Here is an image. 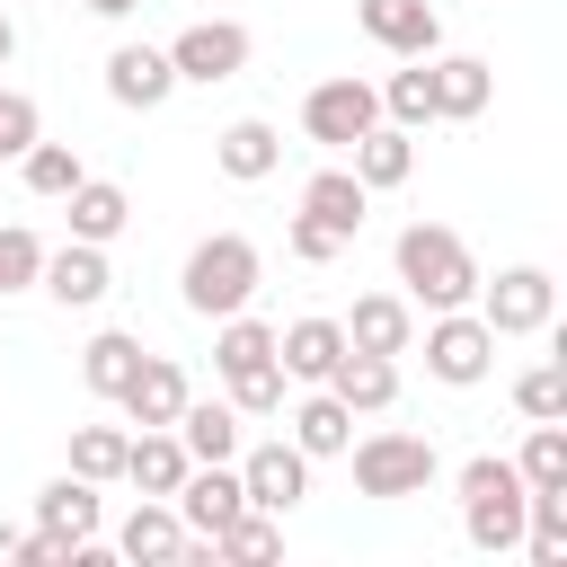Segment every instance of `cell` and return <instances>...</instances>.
Instances as JSON below:
<instances>
[{
    "instance_id": "6da1fadb",
    "label": "cell",
    "mask_w": 567,
    "mask_h": 567,
    "mask_svg": "<svg viewBox=\"0 0 567 567\" xmlns=\"http://www.w3.org/2000/svg\"><path fill=\"white\" fill-rule=\"evenodd\" d=\"M257 284H266V257H257L248 230H213V239H195V248H186V275H177V292H186L195 319H230V310H248Z\"/></svg>"
},
{
    "instance_id": "7a4b0ae2",
    "label": "cell",
    "mask_w": 567,
    "mask_h": 567,
    "mask_svg": "<svg viewBox=\"0 0 567 567\" xmlns=\"http://www.w3.org/2000/svg\"><path fill=\"white\" fill-rule=\"evenodd\" d=\"M399 284H408L425 310H470V292H478V257H470L461 230H443V221H408V230H399Z\"/></svg>"
},
{
    "instance_id": "3957f363",
    "label": "cell",
    "mask_w": 567,
    "mask_h": 567,
    "mask_svg": "<svg viewBox=\"0 0 567 567\" xmlns=\"http://www.w3.org/2000/svg\"><path fill=\"white\" fill-rule=\"evenodd\" d=\"M213 372H221V390H230L239 416H275L284 408V363H275V328L266 319L230 310L221 337H213Z\"/></svg>"
},
{
    "instance_id": "277c9868",
    "label": "cell",
    "mask_w": 567,
    "mask_h": 567,
    "mask_svg": "<svg viewBox=\"0 0 567 567\" xmlns=\"http://www.w3.org/2000/svg\"><path fill=\"white\" fill-rule=\"evenodd\" d=\"M523 470L514 461H496V452H478V461H461V532H470V549H487V558H505V549H523Z\"/></svg>"
},
{
    "instance_id": "5b68a950",
    "label": "cell",
    "mask_w": 567,
    "mask_h": 567,
    "mask_svg": "<svg viewBox=\"0 0 567 567\" xmlns=\"http://www.w3.org/2000/svg\"><path fill=\"white\" fill-rule=\"evenodd\" d=\"M354 452V487L363 496H425L434 487V470H443V452L425 443V434H399V425H381V434H363V443H346Z\"/></svg>"
},
{
    "instance_id": "8992f818",
    "label": "cell",
    "mask_w": 567,
    "mask_h": 567,
    "mask_svg": "<svg viewBox=\"0 0 567 567\" xmlns=\"http://www.w3.org/2000/svg\"><path fill=\"white\" fill-rule=\"evenodd\" d=\"M470 301H478V319H487L496 337H540V328L558 319V275H549V266H505L496 284L478 275Z\"/></svg>"
},
{
    "instance_id": "52a82bcc",
    "label": "cell",
    "mask_w": 567,
    "mask_h": 567,
    "mask_svg": "<svg viewBox=\"0 0 567 567\" xmlns=\"http://www.w3.org/2000/svg\"><path fill=\"white\" fill-rule=\"evenodd\" d=\"M168 71L195 80V89L239 80V71H248V27H239V18H195V27H177V35H168Z\"/></svg>"
},
{
    "instance_id": "ba28073f",
    "label": "cell",
    "mask_w": 567,
    "mask_h": 567,
    "mask_svg": "<svg viewBox=\"0 0 567 567\" xmlns=\"http://www.w3.org/2000/svg\"><path fill=\"white\" fill-rule=\"evenodd\" d=\"M372 124H381V89L354 80V71H346V80H319V89L301 97V133H310L319 151H346V142H363Z\"/></svg>"
},
{
    "instance_id": "9c48e42d",
    "label": "cell",
    "mask_w": 567,
    "mask_h": 567,
    "mask_svg": "<svg viewBox=\"0 0 567 567\" xmlns=\"http://www.w3.org/2000/svg\"><path fill=\"white\" fill-rule=\"evenodd\" d=\"M425 372L452 381V390L487 381V372H496V328H487L478 310H434V328H425Z\"/></svg>"
},
{
    "instance_id": "30bf717a",
    "label": "cell",
    "mask_w": 567,
    "mask_h": 567,
    "mask_svg": "<svg viewBox=\"0 0 567 567\" xmlns=\"http://www.w3.org/2000/svg\"><path fill=\"white\" fill-rule=\"evenodd\" d=\"M230 470H239V487H248V505H257V514H292V505L310 496V452H301V443H284V434H275V443H248Z\"/></svg>"
},
{
    "instance_id": "8fae6325",
    "label": "cell",
    "mask_w": 567,
    "mask_h": 567,
    "mask_svg": "<svg viewBox=\"0 0 567 567\" xmlns=\"http://www.w3.org/2000/svg\"><path fill=\"white\" fill-rule=\"evenodd\" d=\"M62 310H97L106 292H115V266H106V248L97 239H62V248H44V275H35Z\"/></svg>"
},
{
    "instance_id": "7c38bea8",
    "label": "cell",
    "mask_w": 567,
    "mask_h": 567,
    "mask_svg": "<svg viewBox=\"0 0 567 567\" xmlns=\"http://www.w3.org/2000/svg\"><path fill=\"white\" fill-rule=\"evenodd\" d=\"M354 18H363V35H372L381 53H399V62L443 53V18H434V0H354Z\"/></svg>"
},
{
    "instance_id": "4fadbf2b",
    "label": "cell",
    "mask_w": 567,
    "mask_h": 567,
    "mask_svg": "<svg viewBox=\"0 0 567 567\" xmlns=\"http://www.w3.org/2000/svg\"><path fill=\"white\" fill-rule=\"evenodd\" d=\"M168 505H177V523H186V532H204V540H213V532L248 505V487H239V470H230V461H195V470L177 478V496H168Z\"/></svg>"
},
{
    "instance_id": "5bb4252c",
    "label": "cell",
    "mask_w": 567,
    "mask_h": 567,
    "mask_svg": "<svg viewBox=\"0 0 567 567\" xmlns=\"http://www.w3.org/2000/svg\"><path fill=\"white\" fill-rule=\"evenodd\" d=\"M97 523H106V505H97V478L62 470V478H44V487H35V532H44V540H62V558H71V540H89Z\"/></svg>"
},
{
    "instance_id": "9a60e30c",
    "label": "cell",
    "mask_w": 567,
    "mask_h": 567,
    "mask_svg": "<svg viewBox=\"0 0 567 567\" xmlns=\"http://www.w3.org/2000/svg\"><path fill=\"white\" fill-rule=\"evenodd\" d=\"M168 89H177L168 44H115V53H106V97H115V106L151 115V106H168Z\"/></svg>"
},
{
    "instance_id": "2e32d148",
    "label": "cell",
    "mask_w": 567,
    "mask_h": 567,
    "mask_svg": "<svg viewBox=\"0 0 567 567\" xmlns=\"http://www.w3.org/2000/svg\"><path fill=\"white\" fill-rule=\"evenodd\" d=\"M213 168H221V177H239V186H257V177H275V168H284V133H275L266 115H239V124H221V133H213Z\"/></svg>"
},
{
    "instance_id": "e0dca14e",
    "label": "cell",
    "mask_w": 567,
    "mask_h": 567,
    "mask_svg": "<svg viewBox=\"0 0 567 567\" xmlns=\"http://www.w3.org/2000/svg\"><path fill=\"white\" fill-rule=\"evenodd\" d=\"M186 399H195V390H186V372H177L168 354H142V363H133V381L115 390V408H124L133 425H177V408H186Z\"/></svg>"
},
{
    "instance_id": "ac0fdd59",
    "label": "cell",
    "mask_w": 567,
    "mask_h": 567,
    "mask_svg": "<svg viewBox=\"0 0 567 567\" xmlns=\"http://www.w3.org/2000/svg\"><path fill=\"white\" fill-rule=\"evenodd\" d=\"M177 549H186V523H177L168 496H142L115 532V558H133V567H177Z\"/></svg>"
},
{
    "instance_id": "d6986e66",
    "label": "cell",
    "mask_w": 567,
    "mask_h": 567,
    "mask_svg": "<svg viewBox=\"0 0 567 567\" xmlns=\"http://www.w3.org/2000/svg\"><path fill=\"white\" fill-rule=\"evenodd\" d=\"M337 328H346L354 354H408V346H416V310H408L399 292H363L354 319H337Z\"/></svg>"
},
{
    "instance_id": "ffe728a7",
    "label": "cell",
    "mask_w": 567,
    "mask_h": 567,
    "mask_svg": "<svg viewBox=\"0 0 567 567\" xmlns=\"http://www.w3.org/2000/svg\"><path fill=\"white\" fill-rule=\"evenodd\" d=\"M425 71H434V115H452V124H470L496 97V71L478 53H425Z\"/></svg>"
},
{
    "instance_id": "44dd1931",
    "label": "cell",
    "mask_w": 567,
    "mask_h": 567,
    "mask_svg": "<svg viewBox=\"0 0 567 567\" xmlns=\"http://www.w3.org/2000/svg\"><path fill=\"white\" fill-rule=\"evenodd\" d=\"M301 213H310V221H328V230L354 248V230H363V213H372V186H363L354 168H319V177L301 186Z\"/></svg>"
},
{
    "instance_id": "7402d4cb",
    "label": "cell",
    "mask_w": 567,
    "mask_h": 567,
    "mask_svg": "<svg viewBox=\"0 0 567 567\" xmlns=\"http://www.w3.org/2000/svg\"><path fill=\"white\" fill-rule=\"evenodd\" d=\"M337 354H346V328H337V319H292V328H275V363H284V381H328Z\"/></svg>"
},
{
    "instance_id": "603a6c76",
    "label": "cell",
    "mask_w": 567,
    "mask_h": 567,
    "mask_svg": "<svg viewBox=\"0 0 567 567\" xmlns=\"http://www.w3.org/2000/svg\"><path fill=\"white\" fill-rule=\"evenodd\" d=\"M319 390H337L354 416H381V408L399 399V354H354V346H346V354H337V372H328Z\"/></svg>"
},
{
    "instance_id": "cb8c5ba5",
    "label": "cell",
    "mask_w": 567,
    "mask_h": 567,
    "mask_svg": "<svg viewBox=\"0 0 567 567\" xmlns=\"http://www.w3.org/2000/svg\"><path fill=\"white\" fill-rule=\"evenodd\" d=\"M195 461H186V443H177V425H142L133 443H124V478L142 487V496H177V478H186Z\"/></svg>"
},
{
    "instance_id": "d4e9b609",
    "label": "cell",
    "mask_w": 567,
    "mask_h": 567,
    "mask_svg": "<svg viewBox=\"0 0 567 567\" xmlns=\"http://www.w3.org/2000/svg\"><path fill=\"white\" fill-rule=\"evenodd\" d=\"M177 443H186V461H239V408L230 399H186Z\"/></svg>"
},
{
    "instance_id": "484cf974",
    "label": "cell",
    "mask_w": 567,
    "mask_h": 567,
    "mask_svg": "<svg viewBox=\"0 0 567 567\" xmlns=\"http://www.w3.org/2000/svg\"><path fill=\"white\" fill-rule=\"evenodd\" d=\"M346 151H354V177H363L372 195H381V186H408V168H416V142H408V124H390V115H381L363 142H346Z\"/></svg>"
},
{
    "instance_id": "4316f807",
    "label": "cell",
    "mask_w": 567,
    "mask_h": 567,
    "mask_svg": "<svg viewBox=\"0 0 567 567\" xmlns=\"http://www.w3.org/2000/svg\"><path fill=\"white\" fill-rule=\"evenodd\" d=\"M62 204H71V239H97V248H106V239L133 221V195H124L115 177H80Z\"/></svg>"
},
{
    "instance_id": "83f0119b",
    "label": "cell",
    "mask_w": 567,
    "mask_h": 567,
    "mask_svg": "<svg viewBox=\"0 0 567 567\" xmlns=\"http://www.w3.org/2000/svg\"><path fill=\"white\" fill-rule=\"evenodd\" d=\"M292 443H301L310 461H337V452L354 443V408H346L337 390H319V399H301V408H292Z\"/></svg>"
},
{
    "instance_id": "f1b7e54d",
    "label": "cell",
    "mask_w": 567,
    "mask_h": 567,
    "mask_svg": "<svg viewBox=\"0 0 567 567\" xmlns=\"http://www.w3.org/2000/svg\"><path fill=\"white\" fill-rule=\"evenodd\" d=\"M213 558H239V567H266V558H284V523L275 514H257V505H239L221 532H213Z\"/></svg>"
},
{
    "instance_id": "f546056e",
    "label": "cell",
    "mask_w": 567,
    "mask_h": 567,
    "mask_svg": "<svg viewBox=\"0 0 567 567\" xmlns=\"http://www.w3.org/2000/svg\"><path fill=\"white\" fill-rule=\"evenodd\" d=\"M18 168H27V195H44V204H62V195L89 177V168H80V151H71V142H44V133L18 151Z\"/></svg>"
},
{
    "instance_id": "4dcf8cb0",
    "label": "cell",
    "mask_w": 567,
    "mask_h": 567,
    "mask_svg": "<svg viewBox=\"0 0 567 567\" xmlns=\"http://www.w3.org/2000/svg\"><path fill=\"white\" fill-rule=\"evenodd\" d=\"M133 363H142V337H124V328H106V337L80 346V381H89L97 399H115V390L133 381Z\"/></svg>"
},
{
    "instance_id": "1f68e13d",
    "label": "cell",
    "mask_w": 567,
    "mask_h": 567,
    "mask_svg": "<svg viewBox=\"0 0 567 567\" xmlns=\"http://www.w3.org/2000/svg\"><path fill=\"white\" fill-rule=\"evenodd\" d=\"M381 115H390V124H408V133H416V124H434V71H425V53H416L408 71H390V80H381Z\"/></svg>"
},
{
    "instance_id": "d6a6232c",
    "label": "cell",
    "mask_w": 567,
    "mask_h": 567,
    "mask_svg": "<svg viewBox=\"0 0 567 567\" xmlns=\"http://www.w3.org/2000/svg\"><path fill=\"white\" fill-rule=\"evenodd\" d=\"M124 443H133L124 425H71V470H80V478H97V487H106V478H124Z\"/></svg>"
},
{
    "instance_id": "836d02e7",
    "label": "cell",
    "mask_w": 567,
    "mask_h": 567,
    "mask_svg": "<svg viewBox=\"0 0 567 567\" xmlns=\"http://www.w3.org/2000/svg\"><path fill=\"white\" fill-rule=\"evenodd\" d=\"M514 470H523V487H567V416L558 425H532L523 452H514Z\"/></svg>"
},
{
    "instance_id": "e575fe53",
    "label": "cell",
    "mask_w": 567,
    "mask_h": 567,
    "mask_svg": "<svg viewBox=\"0 0 567 567\" xmlns=\"http://www.w3.org/2000/svg\"><path fill=\"white\" fill-rule=\"evenodd\" d=\"M514 408H523L532 425H558V416H567V363H532V372L514 381Z\"/></svg>"
},
{
    "instance_id": "d590c367",
    "label": "cell",
    "mask_w": 567,
    "mask_h": 567,
    "mask_svg": "<svg viewBox=\"0 0 567 567\" xmlns=\"http://www.w3.org/2000/svg\"><path fill=\"white\" fill-rule=\"evenodd\" d=\"M35 275H44V239H35L27 221H0V301H9V292H27Z\"/></svg>"
},
{
    "instance_id": "8d00e7d4",
    "label": "cell",
    "mask_w": 567,
    "mask_h": 567,
    "mask_svg": "<svg viewBox=\"0 0 567 567\" xmlns=\"http://www.w3.org/2000/svg\"><path fill=\"white\" fill-rule=\"evenodd\" d=\"M284 248H292L301 266H328V257H346V239H337L328 221H310V213H292V230H284Z\"/></svg>"
},
{
    "instance_id": "74e56055",
    "label": "cell",
    "mask_w": 567,
    "mask_h": 567,
    "mask_svg": "<svg viewBox=\"0 0 567 567\" xmlns=\"http://www.w3.org/2000/svg\"><path fill=\"white\" fill-rule=\"evenodd\" d=\"M35 142V97L27 89H0V159H18Z\"/></svg>"
},
{
    "instance_id": "f35d334b",
    "label": "cell",
    "mask_w": 567,
    "mask_h": 567,
    "mask_svg": "<svg viewBox=\"0 0 567 567\" xmlns=\"http://www.w3.org/2000/svg\"><path fill=\"white\" fill-rule=\"evenodd\" d=\"M0 558H18V567H62V540H44V532H0Z\"/></svg>"
},
{
    "instance_id": "ab89813d",
    "label": "cell",
    "mask_w": 567,
    "mask_h": 567,
    "mask_svg": "<svg viewBox=\"0 0 567 567\" xmlns=\"http://www.w3.org/2000/svg\"><path fill=\"white\" fill-rule=\"evenodd\" d=\"M80 9H89V18H133L142 0H80Z\"/></svg>"
},
{
    "instance_id": "60d3db41",
    "label": "cell",
    "mask_w": 567,
    "mask_h": 567,
    "mask_svg": "<svg viewBox=\"0 0 567 567\" xmlns=\"http://www.w3.org/2000/svg\"><path fill=\"white\" fill-rule=\"evenodd\" d=\"M9 53H18V27H9V9H0V71H9Z\"/></svg>"
},
{
    "instance_id": "b9f144b4",
    "label": "cell",
    "mask_w": 567,
    "mask_h": 567,
    "mask_svg": "<svg viewBox=\"0 0 567 567\" xmlns=\"http://www.w3.org/2000/svg\"><path fill=\"white\" fill-rule=\"evenodd\" d=\"M487 9H496V0H487Z\"/></svg>"
}]
</instances>
